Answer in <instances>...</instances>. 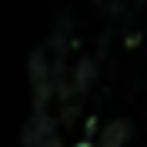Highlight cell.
<instances>
[{"mask_svg":"<svg viewBox=\"0 0 147 147\" xmlns=\"http://www.w3.org/2000/svg\"><path fill=\"white\" fill-rule=\"evenodd\" d=\"M84 147H87V144H84Z\"/></svg>","mask_w":147,"mask_h":147,"instance_id":"cell-2","label":"cell"},{"mask_svg":"<svg viewBox=\"0 0 147 147\" xmlns=\"http://www.w3.org/2000/svg\"><path fill=\"white\" fill-rule=\"evenodd\" d=\"M127 137H130V124L117 120V124H110V127L104 130V137H100V147H120V144H124Z\"/></svg>","mask_w":147,"mask_h":147,"instance_id":"cell-1","label":"cell"}]
</instances>
